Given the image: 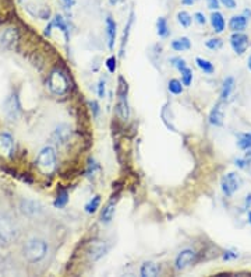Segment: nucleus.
I'll list each match as a JSON object with an SVG mask.
<instances>
[{
    "instance_id": "obj_1",
    "label": "nucleus",
    "mask_w": 251,
    "mask_h": 277,
    "mask_svg": "<svg viewBox=\"0 0 251 277\" xmlns=\"http://www.w3.org/2000/svg\"><path fill=\"white\" fill-rule=\"evenodd\" d=\"M17 237L18 228L14 220L6 213H0V246H9Z\"/></svg>"
},
{
    "instance_id": "obj_2",
    "label": "nucleus",
    "mask_w": 251,
    "mask_h": 277,
    "mask_svg": "<svg viewBox=\"0 0 251 277\" xmlns=\"http://www.w3.org/2000/svg\"><path fill=\"white\" fill-rule=\"evenodd\" d=\"M36 168L42 175H52L56 170V151L55 148L48 146L41 150L36 158Z\"/></svg>"
},
{
    "instance_id": "obj_3",
    "label": "nucleus",
    "mask_w": 251,
    "mask_h": 277,
    "mask_svg": "<svg viewBox=\"0 0 251 277\" xmlns=\"http://www.w3.org/2000/svg\"><path fill=\"white\" fill-rule=\"evenodd\" d=\"M48 252V245L44 240L41 238H31L24 246V256L28 262H39L46 256Z\"/></svg>"
},
{
    "instance_id": "obj_4",
    "label": "nucleus",
    "mask_w": 251,
    "mask_h": 277,
    "mask_svg": "<svg viewBox=\"0 0 251 277\" xmlns=\"http://www.w3.org/2000/svg\"><path fill=\"white\" fill-rule=\"evenodd\" d=\"M48 88L55 96H64L70 88L69 78L66 77V74L60 69L52 70L48 77Z\"/></svg>"
},
{
    "instance_id": "obj_5",
    "label": "nucleus",
    "mask_w": 251,
    "mask_h": 277,
    "mask_svg": "<svg viewBox=\"0 0 251 277\" xmlns=\"http://www.w3.org/2000/svg\"><path fill=\"white\" fill-rule=\"evenodd\" d=\"M116 112L121 121H127L130 118V109L127 103V83L124 78L119 77V90H117V104H116Z\"/></svg>"
},
{
    "instance_id": "obj_6",
    "label": "nucleus",
    "mask_w": 251,
    "mask_h": 277,
    "mask_svg": "<svg viewBox=\"0 0 251 277\" xmlns=\"http://www.w3.org/2000/svg\"><path fill=\"white\" fill-rule=\"evenodd\" d=\"M242 178L237 173H229L227 175H225L221 181V188H222V192L223 195H226L227 198L233 196L236 192L240 189L242 186Z\"/></svg>"
},
{
    "instance_id": "obj_7",
    "label": "nucleus",
    "mask_w": 251,
    "mask_h": 277,
    "mask_svg": "<svg viewBox=\"0 0 251 277\" xmlns=\"http://www.w3.org/2000/svg\"><path fill=\"white\" fill-rule=\"evenodd\" d=\"M3 112L9 121H17L20 113H21V105L18 101L17 94L11 93L6 97V100L3 103Z\"/></svg>"
},
{
    "instance_id": "obj_8",
    "label": "nucleus",
    "mask_w": 251,
    "mask_h": 277,
    "mask_svg": "<svg viewBox=\"0 0 251 277\" xmlns=\"http://www.w3.org/2000/svg\"><path fill=\"white\" fill-rule=\"evenodd\" d=\"M20 211L27 217H36L44 211V208L36 200L23 199L20 202Z\"/></svg>"
},
{
    "instance_id": "obj_9",
    "label": "nucleus",
    "mask_w": 251,
    "mask_h": 277,
    "mask_svg": "<svg viewBox=\"0 0 251 277\" xmlns=\"http://www.w3.org/2000/svg\"><path fill=\"white\" fill-rule=\"evenodd\" d=\"M249 45H250L249 36L243 33H233V35L230 36V46L236 55H243L247 51Z\"/></svg>"
},
{
    "instance_id": "obj_10",
    "label": "nucleus",
    "mask_w": 251,
    "mask_h": 277,
    "mask_svg": "<svg viewBox=\"0 0 251 277\" xmlns=\"http://www.w3.org/2000/svg\"><path fill=\"white\" fill-rule=\"evenodd\" d=\"M108 251H109V245L105 241H92L88 246V258L92 262H96L105 256Z\"/></svg>"
},
{
    "instance_id": "obj_11",
    "label": "nucleus",
    "mask_w": 251,
    "mask_h": 277,
    "mask_svg": "<svg viewBox=\"0 0 251 277\" xmlns=\"http://www.w3.org/2000/svg\"><path fill=\"white\" fill-rule=\"evenodd\" d=\"M70 136H71V129L67 125H59L52 135V141L56 146H66L70 141Z\"/></svg>"
},
{
    "instance_id": "obj_12",
    "label": "nucleus",
    "mask_w": 251,
    "mask_h": 277,
    "mask_svg": "<svg viewBox=\"0 0 251 277\" xmlns=\"http://www.w3.org/2000/svg\"><path fill=\"white\" fill-rule=\"evenodd\" d=\"M18 42V31L16 28H7L3 34L0 35V45L4 49H14Z\"/></svg>"
},
{
    "instance_id": "obj_13",
    "label": "nucleus",
    "mask_w": 251,
    "mask_h": 277,
    "mask_svg": "<svg viewBox=\"0 0 251 277\" xmlns=\"http://www.w3.org/2000/svg\"><path fill=\"white\" fill-rule=\"evenodd\" d=\"M194 259H195V252L193 249H184V251H182L177 255L174 266H176L177 270H183V269L189 268L191 263L194 262Z\"/></svg>"
},
{
    "instance_id": "obj_14",
    "label": "nucleus",
    "mask_w": 251,
    "mask_h": 277,
    "mask_svg": "<svg viewBox=\"0 0 251 277\" xmlns=\"http://www.w3.org/2000/svg\"><path fill=\"white\" fill-rule=\"evenodd\" d=\"M223 119H225V108H223V101L221 100L209 112V123L214 126H222Z\"/></svg>"
},
{
    "instance_id": "obj_15",
    "label": "nucleus",
    "mask_w": 251,
    "mask_h": 277,
    "mask_svg": "<svg viewBox=\"0 0 251 277\" xmlns=\"http://www.w3.org/2000/svg\"><path fill=\"white\" fill-rule=\"evenodd\" d=\"M13 148H14L13 136L10 133H7V132L0 133V156L11 157Z\"/></svg>"
},
{
    "instance_id": "obj_16",
    "label": "nucleus",
    "mask_w": 251,
    "mask_h": 277,
    "mask_svg": "<svg viewBox=\"0 0 251 277\" xmlns=\"http://www.w3.org/2000/svg\"><path fill=\"white\" fill-rule=\"evenodd\" d=\"M105 27H106V39H108V48L112 51L114 48V42H116V35H117V24L112 17H106L105 21Z\"/></svg>"
},
{
    "instance_id": "obj_17",
    "label": "nucleus",
    "mask_w": 251,
    "mask_h": 277,
    "mask_svg": "<svg viewBox=\"0 0 251 277\" xmlns=\"http://www.w3.org/2000/svg\"><path fill=\"white\" fill-rule=\"evenodd\" d=\"M139 273H141L142 277H156L161 273V268H159V265L155 263V262H145L141 266Z\"/></svg>"
},
{
    "instance_id": "obj_18",
    "label": "nucleus",
    "mask_w": 251,
    "mask_h": 277,
    "mask_svg": "<svg viewBox=\"0 0 251 277\" xmlns=\"http://www.w3.org/2000/svg\"><path fill=\"white\" fill-rule=\"evenodd\" d=\"M211 26L214 28V31L218 33V34L223 33V30H225L226 27V21L223 16H222V13H219V11H214L212 13V16H211Z\"/></svg>"
},
{
    "instance_id": "obj_19",
    "label": "nucleus",
    "mask_w": 251,
    "mask_h": 277,
    "mask_svg": "<svg viewBox=\"0 0 251 277\" xmlns=\"http://www.w3.org/2000/svg\"><path fill=\"white\" fill-rule=\"evenodd\" d=\"M229 27L233 33H243L247 27V18L244 16H233L230 18Z\"/></svg>"
},
{
    "instance_id": "obj_20",
    "label": "nucleus",
    "mask_w": 251,
    "mask_h": 277,
    "mask_svg": "<svg viewBox=\"0 0 251 277\" xmlns=\"http://www.w3.org/2000/svg\"><path fill=\"white\" fill-rule=\"evenodd\" d=\"M170 46H172V49L176 51V52H184V51H189V49H190L191 42L187 36H182V38H177V39L172 41Z\"/></svg>"
},
{
    "instance_id": "obj_21",
    "label": "nucleus",
    "mask_w": 251,
    "mask_h": 277,
    "mask_svg": "<svg viewBox=\"0 0 251 277\" xmlns=\"http://www.w3.org/2000/svg\"><path fill=\"white\" fill-rule=\"evenodd\" d=\"M114 213H116V203H114L113 200H111V202L105 206L104 210H102V214H101L102 223H105V224L111 223L112 218L114 217Z\"/></svg>"
},
{
    "instance_id": "obj_22",
    "label": "nucleus",
    "mask_w": 251,
    "mask_h": 277,
    "mask_svg": "<svg viewBox=\"0 0 251 277\" xmlns=\"http://www.w3.org/2000/svg\"><path fill=\"white\" fill-rule=\"evenodd\" d=\"M234 90V78L233 77H226L222 83V91H221V100L225 101L227 100L232 91Z\"/></svg>"
},
{
    "instance_id": "obj_23",
    "label": "nucleus",
    "mask_w": 251,
    "mask_h": 277,
    "mask_svg": "<svg viewBox=\"0 0 251 277\" xmlns=\"http://www.w3.org/2000/svg\"><path fill=\"white\" fill-rule=\"evenodd\" d=\"M156 34L159 35V38H167L170 34V30L165 17H159L156 20Z\"/></svg>"
},
{
    "instance_id": "obj_24",
    "label": "nucleus",
    "mask_w": 251,
    "mask_h": 277,
    "mask_svg": "<svg viewBox=\"0 0 251 277\" xmlns=\"http://www.w3.org/2000/svg\"><path fill=\"white\" fill-rule=\"evenodd\" d=\"M49 26L57 27L61 33H63V35H64V39H66V41H69V28H67V24H66V21L63 20L61 16H59V14H57V16H55V18H53L52 21L49 23Z\"/></svg>"
},
{
    "instance_id": "obj_25",
    "label": "nucleus",
    "mask_w": 251,
    "mask_h": 277,
    "mask_svg": "<svg viewBox=\"0 0 251 277\" xmlns=\"http://www.w3.org/2000/svg\"><path fill=\"white\" fill-rule=\"evenodd\" d=\"M67 203H69V192H67V189L61 188L60 191H59V193H57V198L55 200V208H66Z\"/></svg>"
},
{
    "instance_id": "obj_26",
    "label": "nucleus",
    "mask_w": 251,
    "mask_h": 277,
    "mask_svg": "<svg viewBox=\"0 0 251 277\" xmlns=\"http://www.w3.org/2000/svg\"><path fill=\"white\" fill-rule=\"evenodd\" d=\"M195 63H197V66H198L199 69L202 70L205 74H212V73L215 71L214 65L209 61H207V59H204V58H197V59H195Z\"/></svg>"
},
{
    "instance_id": "obj_27",
    "label": "nucleus",
    "mask_w": 251,
    "mask_h": 277,
    "mask_svg": "<svg viewBox=\"0 0 251 277\" xmlns=\"http://www.w3.org/2000/svg\"><path fill=\"white\" fill-rule=\"evenodd\" d=\"M167 90L174 96H180L183 93V83L177 78H172L167 84Z\"/></svg>"
},
{
    "instance_id": "obj_28",
    "label": "nucleus",
    "mask_w": 251,
    "mask_h": 277,
    "mask_svg": "<svg viewBox=\"0 0 251 277\" xmlns=\"http://www.w3.org/2000/svg\"><path fill=\"white\" fill-rule=\"evenodd\" d=\"M99 206H101V196L96 195V196H94V198L85 205V211H87L88 214H94L96 210L99 208Z\"/></svg>"
},
{
    "instance_id": "obj_29",
    "label": "nucleus",
    "mask_w": 251,
    "mask_h": 277,
    "mask_svg": "<svg viewBox=\"0 0 251 277\" xmlns=\"http://www.w3.org/2000/svg\"><path fill=\"white\" fill-rule=\"evenodd\" d=\"M176 17H177V23H179V24H180L182 27H184V28H189V27L191 26L193 17H191L190 14H189L187 11H184V10L179 11Z\"/></svg>"
},
{
    "instance_id": "obj_30",
    "label": "nucleus",
    "mask_w": 251,
    "mask_h": 277,
    "mask_svg": "<svg viewBox=\"0 0 251 277\" xmlns=\"http://www.w3.org/2000/svg\"><path fill=\"white\" fill-rule=\"evenodd\" d=\"M237 146L242 150H250L251 148V132L250 133H243L239 136Z\"/></svg>"
},
{
    "instance_id": "obj_31",
    "label": "nucleus",
    "mask_w": 251,
    "mask_h": 277,
    "mask_svg": "<svg viewBox=\"0 0 251 277\" xmlns=\"http://www.w3.org/2000/svg\"><path fill=\"white\" fill-rule=\"evenodd\" d=\"M180 73H182V83L183 86L189 87L193 83V71L189 66H186V68H183L180 70Z\"/></svg>"
},
{
    "instance_id": "obj_32",
    "label": "nucleus",
    "mask_w": 251,
    "mask_h": 277,
    "mask_svg": "<svg viewBox=\"0 0 251 277\" xmlns=\"http://www.w3.org/2000/svg\"><path fill=\"white\" fill-rule=\"evenodd\" d=\"M222 39H219V38H212V39H208L207 42H205V46H207L208 49H211V51H218V49H221L222 48Z\"/></svg>"
},
{
    "instance_id": "obj_33",
    "label": "nucleus",
    "mask_w": 251,
    "mask_h": 277,
    "mask_svg": "<svg viewBox=\"0 0 251 277\" xmlns=\"http://www.w3.org/2000/svg\"><path fill=\"white\" fill-rule=\"evenodd\" d=\"M106 68H108V71L109 73H114L116 69H117V59H116V56H111V58H108L106 59Z\"/></svg>"
},
{
    "instance_id": "obj_34",
    "label": "nucleus",
    "mask_w": 251,
    "mask_h": 277,
    "mask_svg": "<svg viewBox=\"0 0 251 277\" xmlns=\"http://www.w3.org/2000/svg\"><path fill=\"white\" fill-rule=\"evenodd\" d=\"M131 24H133V13H131L130 20H129V23H127V27H126V31H124V38H123V42H121L120 56H123V55H124V45L127 43V35H129V33H130Z\"/></svg>"
},
{
    "instance_id": "obj_35",
    "label": "nucleus",
    "mask_w": 251,
    "mask_h": 277,
    "mask_svg": "<svg viewBox=\"0 0 251 277\" xmlns=\"http://www.w3.org/2000/svg\"><path fill=\"white\" fill-rule=\"evenodd\" d=\"M172 65H173L174 68L179 70V71H180L183 68H186V66H187L186 61H184V59H182V58H173V59H172Z\"/></svg>"
},
{
    "instance_id": "obj_36",
    "label": "nucleus",
    "mask_w": 251,
    "mask_h": 277,
    "mask_svg": "<svg viewBox=\"0 0 251 277\" xmlns=\"http://www.w3.org/2000/svg\"><path fill=\"white\" fill-rule=\"evenodd\" d=\"M89 106H91V111H92V116L94 118H98V115H99V104H98V101L95 100H92V101H89Z\"/></svg>"
},
{
    "instance_id": "obj_37",
    "label": "nucleus",
    "mask_w": 251,
    "mask_h": 277,
    "mask_svg": "<svg viewBox=\"0 0 251 277\" xmlns=\"http://www.w3.org/2000/svg\"><path fill=\"white\" fill-rule=\"evenodd\" d=\"M105 94H106V83H105V80H99V84H98V97L104 98Z\"/></svg>"
},
{
    "instance_id": "obj_38",
    "label": "nucleus",
    "mask_w": 251,
    "mask_h": 277,
    "mask_svg": "<svg viewBox=\"0 0 251 277\" xmlns=\"http://www.w3.org/2000/svg\"><path fill=\"white\" fill-rule=\"evenodd\" d=\"M221 1V4H223L225 7H227V9L233 10L236 9V6H237V1L236 0H219Z\"/></svg>"
},
{
    "instance_id": "obj_39",
    "label": "nucleus",
    "mask_w": 251,
    "mask_h": 277,
    "mask_svg": "<svg viewBox=\"0 0 251 277\" xmlns=\"http://www.w3.org/2000/svg\"><path fill=\"white\" fill-rule=\"evenodd\" d=\"M194 20L198 23L199 26H205V24H207V18H205V16H204L202 13H199V11L194 14Z\"/></svg>"
},
{
    "instance_id": "obj_40",
    "label": "nucleus",
    "mask_w": 251,
    "mask_h": 277,
    "mask_svg": "<svg viewBox=\"0 0 251 277\" xmlns=\"http://www.w3.org/2000/svg\"><path fill=\"white\" fill-rule=\"evenodd\" d=\"M219 4H221L219 0H207V6L209 10H215L217 11L219 9Z\"/></svg>"
},
{
    "instance_id": "obj_41",
    "label": "nucleus",
    "mask_w": 251,
    "mask_h": 277,
    "mask_svg": "<svg viewBox=\"0 0 251 277\" xmlns=\"http://www.w3.org/2000/svg\"><path fill=\"white\" fill-rule=\"evenodd\" d=\"M239 258V253H236L233 251H226L225 255H223V259L225 260H230V259H236Z\"/></svg>"
},
{
    "instance_id": "obj_42",
    "label": "nucleus",
    "mask_w": 251,
    "mask_h": 277,
    "mask_svg": "<svg viewBox=\"0 0 251 277\" xmlns=\"http://www.w3.org/2000/svg\"><path fill=\"white\" fill-rule=\"evenodd\" d=\"M244 206H246V208H251V193H249V195L246 196V202H244Z\"/></svg>"
},
{
    "instance_id": "obj_43",
    "label": "nucleus",
    "mask_w": 251,
    "mask_h": 277,
    "mask_svg": "<svg viewBox=\"0 0 251 277\" xmlns=\"http://www.w3.org/2000/svg\"><path fill=\"white\" fill-rule=\"evenodd\" d=\"M198 0H182V3L184 6H193V4H195Z\"/></svg>"
},
{
    "instance_id": "obj_44",
    "label": "nucleus",
    "mask_w": 251,
    "mask_h": 277,
    "mask_svg": "<svg viewBox=\"0 0 251 277\" xmlns=\"http://www.w3.org/2000/svg\"><path fill=\"white\" fill-rule=\"evenodd\" d=\"M61 3L69 9V7H71V6L74 4V0H61Z\"/></svg>"
},
{
    "instance_id": "obj_45",
    "label": "nucleus",
    "mask_w": 251,
    "mask_h": 277,
    "mask_svg": "<svg viewBox=\"0 0 251 277\" xmlns=\"http://www.w3.org/2000/svg\"><path fill=\"white\" fill-rule=\"evenodd\" d=\"M121 1H124V0H109V3H111L112 6H116V4H119Z\"/></svg>"
},
{
    "instance_id": "obj_46",
    "label": "nucleus",
    "mask_w": 251,
    "mask_h": 277,
    "mask_svg": "<svg viewBox=\"0 0 251 277\" xmlns=\"http://www.w3.org/2000/svg\"><path fill=\"white\" fill-rule=\"evenodd\" d=\"M247 218H249V224L251 225V211H249V213H247Z\"/></svg>"
},
{
    "instance_id": "obj_47",
    "label": "nucleus",
    "mask_w": 251,
    "mask_h": 277,
    "mask_svg": "<svg viewBox=\"0 0 251 277\" xmlns=\"http://www.w3.org/2000/svg\"><path fill=\"white\" fill-rule=\"evenodd\" d=\"M247 66H249V69L251 70V56L249 58V61H247Z\"/></svg>"
}]
</instances>
